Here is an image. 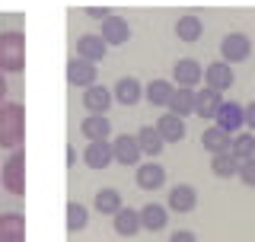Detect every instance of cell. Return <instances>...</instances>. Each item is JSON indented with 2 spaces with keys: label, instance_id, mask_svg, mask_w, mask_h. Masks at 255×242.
<instances>
[{
  "label": "cell",
  "instance_id": "277c9868",
  "mask_svg": "<svg viewBox=\"0 0 255 242\" xmlns=\"http://www.w3.org/2000/svg\"><path fill=\"white\" fill-rule=\"evenodd\" d=\"M220 54H223V61H227V64H239V61H246V58L252 54V42H249V35H243V32H230V35L220 42Z\"/></svg>",
  "mask_w": 255,
  "mask_h": 242
},
{
  "label": "cell",
  "instance_id": "ffe728a7",
  "mask_svg": "<svg viewBox=\"0 0 255 242\" xmlns=\"http://www.w3.org/2000/svg\"><path fill=\"white\" fill-rule=\"evenodd\" d=\"M172 115L185 118V115H195V90H185V86H175L172 96H169V106Z\"/></svg>",
  "mask_w": 255,
  "mask_h": 242
},
{
  "label": "cell",
  "instance_id": "ba28073f",
  "mask_svg": "<svg viewBox=\"0 0 255 242\" xmlns=\"http://www.w3.org/2000/svg\"><path fill=\"white\" fill-rule=\"evenodd\" d=\"M172 77H175V83H179V86H185V90H195V86L204 80V70H201V64H198V61L182 58L179 64H175Z\"/></svg>",
  "mask_w": 255,
  "mask_h": 242
},
{
  "label": "cell",
  "instance_id": "44dd1931",
  "mask_svg": "<svg viewBox=\"0 0 255 242\" xmlns=\"http://www.w3.org/2000/svg\"><path fill=\"white\" fill-rule=\"evenodd\" d=\"M175 90V83L172 80H150L147 83V90H143V99L150 102V106H159V109H166L169 106V96Z\"/></svg>",
  "mask_w": 255,
  "mask_h": 242
},
{
  "label": "cell",
  "instance_id": "1f68e13d",
  "mask_svg": "<svg viewBox=\"0 0 255 242\" xmlns=\"http://www.w3.org/2000/svg\"><path fill=\"white\" fill-rule=\"evenodd\" d=\"M236 175H239V179H243L246 185H249V188H255V156H252V159H243Z\"/></svg>",
  "mask_w": 255,
  "mask_h": 242
},
{
  "label": "cell",
  "instance_id": "5b68a950",
  "mask_svg": "<svg viewBox=\"0 0 255 242\" xmlns=\"http://www.w3.org/2000/svg\"><path fill=\"white\" fill-rule=\"evenodd\" d=\"M112 156H115V163H122V166H137L140 163L137 137H131V134L115 137V140H112Z\"/></svg>",
  "mask_w": 255,
  "mask_h": 242
},
{
  "label": "cell",
  "instance_id": "8fae6325",
  "mask_svg": "<svg viewBox=\"0 0 255 242\" xmlns=\"http://www.w3.org/2000/svg\"><path fill=\"white\" fill-rule=\"evenodd\" d=\"M201 147L211 153V156H217V153H230V147H233V134H227L223 127H207V131L201 134Z\"/></svg>",
  "mask_w": 255,
  "mask_h": 242
},
{
  "label": "cell",
  "instance_id": "d6986e66",
  "mask_svg": "<svg viewBox=\"0 0 255 242\" xmlns=\"http://www.w3.org/2000/svg\"><path fill=\"white\" fill-rule=\"evenodd\" d=\"M83 106L90 109V115H106V109L112 106V93L106 90V86H86L83 93Z\"/></svg>",
  "mask_w": 255,
  "mask_h": 242
},
{
  "label": "cell",
  "instance_id": "4dcf8cb0",
  "mask_svg": "<svg viewBox=\"0 0 255 242\" xmlns=\"http://www.w3.org/2000/svg\"><path fill=\"white\" fill-rule=\"evenodd\" d=\"M230 153L243 163V159H252L255 156V137L252 134H239V137H233V147H230Z\"/></svg>",
  "mask_w": 255,
  "mask_h": 242
},
{
  "label": "cell",
  "instance_id": "30bf717a",
  "mask_svg": "<svg viewBox=\"0 0 255 242\" xmlns=\"http://www.w3.org/2000/svg\"><path fill=\"white\" fill-rule=\"evenodd\" d=\"M0 242H26L22 214H0Z\"/></svg>",
  "mask_w": 255,
  "mask_h": 242
},
{
  "label": "cell",
  "instance_id": "f1b7e54d",
  "mask_svg": "<svg viewBox=\"0 0 255 242\" xmlns=\"http://www.w3.org/2000/svg\"><path fill=\"white\" fill-rule=\"evenodd\" d=\"M211 172L220 175V179H233V175L239 172V159L233 156V153H217V156L211 159Z\"/></svg>",
  "mask_w": 255,
  "mask_h": 242
},
{
  "label": "cell",
  "instance_id": "d6a6232c",
  "mask_svg": "<svg viewBox=\"0 0 255 242\" xmlns=\"http://www.w3.org/2000/svg\"><path fill=\"white\" fill-rule=\"evenodd\" d=\"M243 124H249L252 131H255V102H249V106L243 109Z\"/></svg>",
  "mask_w": 255,
  "mask_h": 242
},
{
  "label": "cell",
  "instance_id": "4316f807",
  "mask_svg": "<svg viewBox=\"0 0 255 242\" xmlns=\"http://www.w3.org/2000/svg\"><path fill=\"white\" fill-rule=\"evenodd\" d=\"M137 230H140V214L131 211V207H122L115 214V233L118 236H134Z\"/></svg>",
  "mask_w": 255,
  "mask_h": 242
},
{
  "label": "cell",
  "instance_id": "7c38bea8",
  "mask_svg": "<svg viewBox=\"0 0 255 242\" xmlns=\"http://www.w3.org/2000/svg\"><path fill=\"white\" fill-rule=\"evenodd\" d=\"M106 51H109V45L102 42V35H80L77 38V58H83V61H102L106 58Z\"/></svg>",
  "mask_w": 255,
  "mask_h": 242
},
{
  "label": "cell",
  "instance_id": "6da1fadb",
  "mask_svg": "<svg viewBox=\"0 0 255 242\" xmlns=\"http://www.w3.org/2000/svg\"><path fill=\"white\" fill-rule=\"evenodd\" d=\"M26 137V109L19 102H3L0 106V147L19 150Z\"/></svg>",
  "mask_w": 255,
  "mask_h": 242
},
{
  "label": "cell",
  "instance_id": "484cf974",
  "mask_svg": "<svg viewBox=\"0 0 255 242\" xmlns=\"http://www.w3.org/2000/svg\"><path fill=\"white\" fill-rule=\"evenodd\" d=\"M140 214V230H150V233H159L166 227V207H159V204H147Z\"/></svg>",
  "mask_w": 255,
  "mask_h": 242
},
{
  "label": "cell",
  "instance_id": "9c48e42d",
  "mask_svg": "<svg viewBox=\"0 0 255 242\" xmlns=\"http://www.w3.org/2000/svg\"><path fill=\"white\" fill-rule=\"evenodd\" d=\"M131 38V26L122 16H106L102 19V42L106 45H125Z\"/></svg>",
  "mask_w": 255,
  "mask_h": 242
},
{
  "label": "cell",
  "instance_id": "9a60e30c",
  "mask_svg": "<svg viewBox=\"0 0 255 242\" xmlns=\"http://www.w3.org/2000/svg\"><path fill=\"white\" fill-rule=\"evenodd\" d=\"M156 131L166 143H179L182 137H185V121L179 115H172V112H166L163 118H156Z\"/></svg>",
  "mask_w": 255,
  "mask_h": 242
},
{
  "label": "cell",
  "instance_id": "8992f818",
  "mask_svg": "<svg viewBox=\"0 0 255 242\" xmlns=\"http://www.w3.org/2000/svg\"><path fill=\"white\" fill-rule=\"evenodd\" d=\"M83 163L96 169V172H102V169H109V163H115V156H112V143L109 140H90V147L83 153Z\"/></svg>",
  "mask_w": 255,
  "mask_h": 242
},
{
  "label": "cell",
  "instance_id": "e0dca14e",
  "mask_svg": "<svg viewBox=\"0 0 255 242\" xmlns=\"http://www.w3.org/2000/svg\"><path fill=\"white\" fill-rule=\"evenodd\" d=\"M220 102H223V96H220L217 90H201V93H195V115L204 118V121H214V115H217V109H220Z\"/></svg>",
  "mask_w": 255,
  "mask_h": 242
},
{
  "label": "cell",
  "instance_id": "cb8c5ba5",
  "mask_svg": "<svg viewBox=\"0 0 255 242\" xmlns=\"http://www.w3.org/2000/svg\"><path fill=\"white\" fill-rule=\"evenodd\" d=\"M140 93H143V90H140V83H137L134 77H122V80L115 83V93H112V99H118L122 106H134V102L140 99Z\"/></svg>",
  "mask_w": 255,
  "mask_h": 242
},
{
  "label": "cell",
  "instance_id": "52a82bcc",
  "mask_svg": "<svg viewBox=\"0 0 255 242\" xmlns=\"http://www.w3.org/2000/svg\"><path fill=\"white\" fill-rule=\"evenodd\" d=\"M96 74H99V70H96V64H90V61H83V58H70L67 61V80L74 86H93L96 83Z\"/></svg>",
  "mask_w": 255,
  "mask_h": 242
},
{
  "label": "cell",
  "instance_id": "7a4b0ae2",
  "mask_svg": "<svg viewBox=\"0 0 255 242\" xmlns=\"http://www.w3.org/2000/svg\"><path fill=\"white\" fill-rule=\"evenodd\" d=\"M26 67V35L22 32H0V70L3 74H19Z\"/></svg>",
  "mask_w": 255,
  "mask_h": 242
},
{
  "label": "cell",
  "instance_id": "3957f363",
  "mask_svg": "<svg viewBox=\"0 0 255 242\" xmlns=\"http://www.w3.org/2000/svg\"><path fill=\"white\" fill-rule=\"evenodd\" d=\"M0 185L16 198L26 195V153H22V147L13 150L10 159L0 166Z\"/></svg>",
  "mask_w": 255,
  "mask_h": 242
},
{
  "label": "cell",
  "instance_id": "2e32d148",
  "mask_svg": "<svg viewBox=\"0 0 255 242\" xmlns=\"http://www.w3.org/2000/svg\"><path fill=\"white\" fill-rule=\"evenodd\" d=\"M195 204H198V191L191 185H175L169 191V211L188 214V211H195Z\"/></svg>",
  "mask_w": 255,
  "mask_h": 242
},
{
  "label": "cell",
  "instance_id": "603a6c76",
  "mask_svg": "<svg viewBox=\"0 0 255 242\" xmlns=\"http://www.w3.org/2000/svg\"><path fill=\"white\" fill-rule=\"evenodd\" d=\"M137 147H140V153H147V156H159V153L166 150V140L159 137V131L156 127H140L137 134Z\"/></svg>",
  "mask_w": 255,
  "mask_h": 242
},
{
  "label": "cell",
  "instance_id": "83f0119b",
  "mask_svg": "<svg viewBox=\"0 0 255 242\" xmlns=\"http://www.w3.org/2000/svg\"><path fill=\"white\" fill-rule=\"evenodd\" d=\"M122 207H125V204H122V195H118L115 188H102L99 195H96V211H99V214L115 217Z\"/></svg>",
  "mask_w": 255,
  "mask_h": 242
},
{
  "label": "cell",
  "instance_id": "f546056e",
  "mask_svg": "<svg viewBox=\"0 0 255 242\" xmlns=\"http://www.w3.org/2000/svg\"><path fill=\"white\" fill-rule=\"evenodd\" d=\"M86 223H90V211L83 204H77V201H70L67 204V230L80 233V230H86Z\"/></svg>",
  "mask_w": 255,
  "mask_h": 242
},
{
  "label": "cell",
  "instance_id": "d590c367",
  "mask_svg": "<svg viewBox=\"0 0 255 242\" xmlns=\"http://www.w3.org/2000/svg\"><path fill=\"white\" fill-rule=\"evenodd\" d=\"M3 99H6V77H3V70H0V106H3Z\"/></svg>",
  "mask_w": 255,
  "mask_h": 242
},
{
  "label": "cell",
  "instance_id": "ac0fdd59",
  "mask_svg": "<svg viewBox=\"0 0 255 242\" xmlns=\"http://www.w3.org/2000/svg\"><path fill=\"white\" fill-rule=\"evenodd\" d=\"M163 182H166V169L159 166V163H143V166H137V185H140L143 191L163 188Z\"/></svg>",
  "mask_w": 255,
  "mask_h": 242
},
{
  "label": "cell",
  "instance_id": "7402d4cb",
  "mask_svg": "<svg viewBox=\"0 0 255 242\" xmlns=\"http://www.w3.org/2000/svg\"><path fill=\"white\" fill-rule=\"evenodd\" d=\"M109 131H112V121L106 115H90L80 124V134H83L86 140H109Z\"/></svg>",
  "mask_w": 255,
  "mask_h": 242
},
{
  "label": "cell",
  "instance_id": "836d02e7",
  "mask_svg": "<svg viewBox=\"0 0 255 242\" xmlns=\"http://www.w3.org/2000/svg\"><path fill=\"white\" fill-rule=\"evenodd\" d=\"M169 242H198V236H195V233H188V230H179V233H172Z\"/></svg>",
  "mask_w": 255,
  "mask_h": 242
},
{
  "label": "cell",
  "instance_id": "d4e9b609",
  "mask_svg": "<svg viewBox=\"0 0 255 242\" xmlns=\"http://www.w3.org/2000/svg\"><path fill=\"white\" fill-rule=\"evenodd\" d=\"M201 32H204V26H201V19H198V16H182V19L175 22V35H179V42H185V45L198 42V38H201Z\"/></svg>",
  "mask_w": 255,
  "mask_h": 242
},
{
  "label": "cell",
  "instance_id": "e575fe53",
  "mask_svg": "<svg viewBox=\"0 0 255 242\" xmlns=\"http://www.w3.org/2000/svg\"><path fill=\"white\" fill-rule=\"evenodd\" d=\"M86 13H90L93 19H106V16H112V13L106 10V6H86Z\"/></svg>",
  "mask_w": 255,
  "mask_h": 242
},
{
  "label": "cell",
  "instance_id": "4fadbf2b",
  "mask_svg": "<svg viewBox=\"0 0 255 242\" xmlns=\"http://www.w3.org/2000/svg\"><path fill=\"white\" fill-rule=\"evenodd\" d=\"M214 121H217V127H223L227 134H236L239 127H243V106H236V102H220Z\"/></svg>",
  "mask_w": 255,
  "mask_h": 242
},
{
  "label": "cell",
  "instance_id": "5bb4252c",
  "mask_svg": "<svg viewBox=\"0 0 255 242\" xmlns=\"http://www.w3.org/2000/svg\"><path fill=\"white\" fill-rule=\"evenodd\" d=\"M204 80H207V90H217V93H223V90H230L233 86V70H230V64L227 61H217V64H211V67L204 70Z\"/></svg>",
  "mask_w": 255,
  "mask_h": 242
}]
</instances>
